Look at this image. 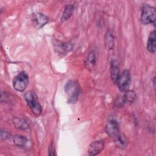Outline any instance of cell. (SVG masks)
<instances>
[{
	"mask_svg": "<svg viewBox=\"0 0 156 156\" xmlns=\"http://www.w3.org/2000/svg\"><path fill=\"white\" fill-rule=\"evenodd\" d=\"M24 99L33 114L36 116H40L42 112V107L36 94L32 91H28L24 94Z\"/></svg>",
	"mask_w": 156,
	"mask_h": 156,
	"instance_id": "6da1fadb",
	"label": "cell"
},
{
	"mask_svg": "<svg viewBox=\"0 0 156 156\" xmlns=\"http://www.w3.org/2000/svg\"><path fill=\"white\" fill-rule=\"evenodd\" d=\"M65 91L68 96V103H75L79 97L80 93V87L77 82L69 80L65 85Z\"/></svg>",
	"mask_w": 156,
	"mask_h": 156,
	"instance_id": "7a4b0ae2",
	"label": "cell"
},
{
	"mask_svg": "<svg viewBox=\"0 0 156 156\" xmlns=\"http://www.w3.org/2000/svg\"><path fill=\"white\" fill-rule=\"evenodd\" d=\"M156 10L155 8L147 4H144L142 6L140 21L143 24H149L155 23Z\"/></svg>",
	"mask_w": 156,
	"mask_h": 156,
	"instance_id": "3957f363",
	"label": "cell"
},
{
	"mask_svg": "<svg viewBox=\"0 0 156 156\" xmlns=\"http://www.w3.org/2000/svg\"><path fill=\"white\" fill-rule=\"evenodd\" d=\"M29 83V76L26 71L20 72L13 79V87L18 91H23Z\"/></svg>",
	"mask_w": 156,
	"mask_h": 156,
	"instance_id": "277c9868",
	"label": "cell"
},
{
	"mask_svg": "<svg viewBox=\"0 0 156 156\" xmlns=\"http://www.w3.org/2000/svg\"><path fill=\"white\" fill-rule=\"evenodd\" d=\"M130 74L129 71L127 69L124 70L122 74L119 75L116 82L119 91L121 92L127 91L130 85Z\"/></svg>",
	"mask_w": 156,
	"mask_h": 156,
	"instance_id": "5b68a950",
	"label": "cell"
},
{
	"mask_svg": "<svg viewBox=\"0 0 156 156\" xmlns=\"http://www.w3.org/2000/svg\"><path fill=\"white\" fill-rule=\"evenodd\" d=\"M105 132L110 137L115 138L119 134V124L114 119H109L105 126Z\"/></svg>",
	"mask_w": 156,
	"mask_h": 156,
	"instance_id": "8992f818",
	"label": "cell"
},
{
	"mask_svg": "<svg viewBox=\"0 0 156 156\" xmlns=\"http://www.w3.org/2000/svg\"><path fill=\"white\" fill-rule=\"evenodd\" d=\"M104 147V143L102 140L94 141L92 142L88 147V154L90 155H96L99 154Z\"/></svg>",
	"mask_w": 156,
	"mask_h": 156,
	"instance_id": "52a82bcc",
	"label": "cell"
},
{
	"mask_svg": "<svg viewBox=\"0 0 156 156\" xmlns=\"http://www.w3.org/2000/svg\"><path fill=\"white\" fill-rule=\"evenodd\" d=\"M33 21L39 27L44 26L46 23H48L49 19L44 15L41 13H36L33 15Z\"/></svg>",
	"mask_w": 156,
	"mask_h": 156,
	"instance_id": "ba28073f",
	"label": "cell"
},
{
	"mask_svg": "<svg viewBox=\"0 0 156 156\" xmlns=\"http://www.w3.org/2000/svg\"><path fill=\"white\" fill-rule=\"evenodd\" d=\"M156 32L155 30H153L151 32L147 43V49L149 52L154 54L156 51L155 43H156Z\"/></svg>",
	"mask_w": 156,
	"mask_h": 156,
	"instance_id": "9c48e42d",
	"label": "cell"
},
{
	"mask_svg": "<svg viewBox=\"0 0 156 156\" xmlns=\"http://www.w3.org/2000/svg\"><path fill=\"white\" fill-rule=\"evenodd\" d=\"M119 68L117 62L115 60L112 61L110 67V76L112 80L115 83H116L117 80L119 77Z\"/></svg>",
	"mask_w": 156,
	"mask_h": 156,
	"instance_id": "30bf717a",
	"label": "cell"
},
{
	"mask_svg": "<svg viewBox=\"0 0 156 156\" xmlns=\"http://www.w3.org/2000/svg\"><path fill=\"white\" fill-rule=\"evenodd\" d=\"M104 43L105 48L108 50L112 49L114 46V36L110 30H108L105 35Z\"/></svg>",
	"mask_w": 156,
	"mask_h": 156,
	"instance_id": "8fae6325",
	"label": "cell"
},
{
	"mask_svg": "<svg viewBox=\"0 0 156 156\" xmlns=\"http://www.w3.org/2000/svg\"><path fill=\"white\" fill-rule=\"evenodd\" d=\"M116 146L120 149H124L127 146V139L124 133H119L115 138Z\"/></svg>",
	"mask_w": 156,
	"mask_h": 156,
	"instance_id": "7c38bea8",
	"label": "cell"
},
{
	"mask_svg": "<svg viewBox=\"0 0 156 156\" xmlns=\"http://www.w3.org/2000/svg\"><path fill=\"white\" fill-rule=\"evenodd\" d=\"M96 63V55L94 51H91L88 53L86 60L85 61V65L86 68L89 69L91 70L93 69Z\"/></svg>",
	"mask_w": 156,
	"mask_h": 156,
	"instance_id": "4fadbf2b",
	"label": "cell"
},
{
	"mask_svg": "<svg viewBox=\"0 0 156 156\" xmlns=\"http://www.w3.org/2000/svg\"><path fill=\"white\" fill-rule=\"evenodd\" d=\"M74 11V6L72 4L67 5L63 12L62 16L61 17V22L63 23L67 21L72 15Z\"/></svg>",
	"mask_w": 156,
	"mask_h": 156,
	"instance_id": "5bb4252c",
	"label": "cell"
},
{
	"mask_svg": "<svg viewBox=\"0 0 156 156\" xmlns=\"http://www.w3.org/2000/svg\"><path fill=\"white\" fill-rule=\"evenodd\" d=\"M13 122L16 128L21 130H26L29 127L27 122L23 118L15 117L13 119Z\"/></svg>",
	"mask_w": 156,
	"mask_h": 156,
	"instance_id": "9a60e30c",
	"label": "cell"
},
{
	"mask_svg": "<svg viewBox=\"0 0 156 156\" xmlns=\"http://www.w3.org/2000/svg\"><path fill=\"white\" fill-rule=\"evenodd\" d=\"M13 141L15 145L18 147H24L27 142V139L23 135H15L13 137Z\"/></svg>",
	"mask_w": 156,
	"mask_h": 156,
	"instance_id": "2e32d148",
	"label": "cell"
},
{
	"mask_svg": "<svg viewBox=\"0 0 156 156\" xmlns=\"http://www.w3.org/2000/svg\"><path fill=\"white\" fill-rule=\"evenodd\" d=\"M71 49V47L69 44L65 43H60L55 46V49L57 50L58 52L62 54H66L67 52L69 51V49Z\"/></svg>",
	"mask_w": 156,
	"mask_h": 156,
	"instance_id": "e0dca14e",
	"label": "cell"
},
{
	"mask_svg": "<svg viewBox=\"0 0 156 156\" xmlns=\"http://www.w3.org/2000/svg\"><path fill=\"white\" fill-rule=\"evenodd\" d=\"M124 93H125L124 94L126 102H129L132 103L136 99V94H135V93L133 91L127 90V91H125Z\"/></svg>",
	"mask_w": 156,
	"mask_h": 156,
	"instance_id": "ac0fdd59",
	"label": "cell"
},
{
	"mask_svg": "<svg viewBox=\"0 0 156 156\" xmlns=\"http://www.w3.org/2000/svg\"><path fill=\"white\" fill-rule=\"evenodd\" d=\"M126 102V100L124 94H123V95L118 97L116 99V101L115 103L116 104V106H118V107H122Z\"/></svg>",
	"mask_w": 156,
	"mask_h": 156,
	"instance_id": "d6986e66",
	"label": "cell"
},
{
	"mask_svg": "<svg viewBox=\"0 0 156 156\" xmlns=\"http://www.w3.org/2000/svg\"><path fill=\"white\" fill-rule=\"evenodd\" d=\"M48 155H56V153H55V147L54 145V143L52 142L51 143V144H49V148H48Z\"/></svg>",
	"mask_w": 156,
	"mask_h": 156,
	"instance_id": "ffe728a7",
	"label": "cell"
},
{
	"mask_svg": "<svg viewBox=\"0 0 156 156\" xmlns=\"http://www.w3.org/2000/svg\"><path fill=\"white\" fill-rule=\"evenodd\" d=\"M10 136V133L5 130H1V140H6Z\"/></svg>",
	"mask_w": 156,
	"mask_h": 156,
	"instance_id": "44dd1931",
	"label": "cell"
}]
</instances>
